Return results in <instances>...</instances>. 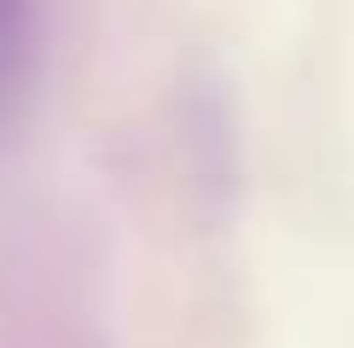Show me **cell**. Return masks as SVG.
I'll list each match as a JSON object with an SVG mask.
<instances>
[{"instance_id":"6da1fadb","label":"cell","mask_w":354,"mask_h":348,"mask_svg":"<svg viewBox=\"0 0 354 348\" xmlns=\"http://www.w3.org/2000/svg\"><path fill=\"white\" fill-rule=\"evenodd\" d=\"M24 35V0H0V87L12 76V47Z\"/></svg>"}]
</instances>
